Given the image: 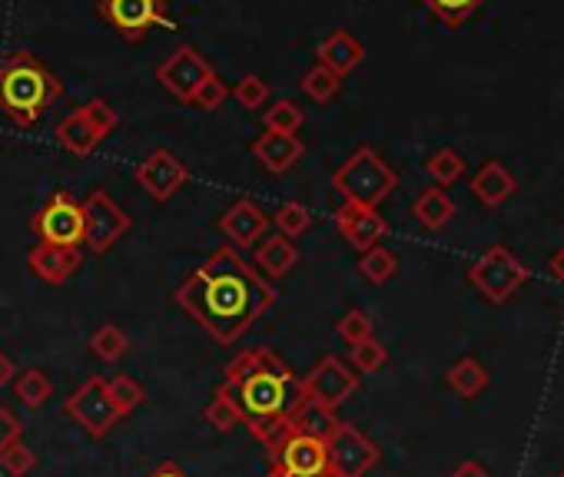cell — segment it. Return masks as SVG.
Returning <instances> with one entry per match:
<instances>
[{
    "instance_id": "cell-1",
    "label": "cell",
    "mask_w": 564,
    "mask_h": 477,
    "mask_svg": "<svg viewBox=\"0 0 564 477\" xmlns=\"http://www.w3.org/2000/svg\"><path fill=\"white\" fill-rule=\"evenodd\" d=\"M173 302L219 345H236L273 308L276 289L232 246H219L173 292Z\"/></svg>"
},
{
    "instance_id": "cell-2",
    "label": "cell",
    "mask_w": 564,
    "mask_h": 477,
    "mask_svg": "<svg viewBox=\"0 0 564 477\" xmlns=\"http://www.w3.org/2000/svg\"><path fill=\"white\" fill-rule=\"evenodd\" d=\"M223 388L239 408V418L253 431L266 451H273L283 435L289 415L302 402V384L296 371L273 348H247L239 352L223 375Z\"/></svg>"
},
{
    "instance_id": "cell-3",
    "label": "cell",
    "mask_w": 564,
    "mask_h": 477,
    "mask_svg": "<svg viewBox=\"0 0 564 477\" xmlns=\"http://www.w3.org/2000/svg\"><path fill=\"white\" fill-rule=\"evenodd\" d=\"M60 80L31 50H14L0 63V113L14 126L34 130L60 100Z\"/></svg>"
},
{
    "instance_id": "cell-4",
    "label": "cell",
    "mask_w": 564,
    "mask_h": 477,
    "mask_svg": "<svg viewBox=\"0 0 564 477\" xmlns=\"http://www.w3.org/2000/svg\"><path fill=\"white\" fill-rule=\"evenodd\" d=\"M395 186H398L395 170L372 146H359L346 159V163L333 173V189L346 203H359V206H369V209H379V203H385L395 193Z\"/></svg>"
},
{
    "instance_id": "cell-5",
    "label": "cell",
    "mask_w": 564,
    "mask_h": 477,
    "mask_svg": "<svg viewBox=\"0 0 564 477\" xmlns=\"http://www.w3.org/2000/svg\"><path fill=\"white\" fill-rule=\"evenodd\" d=\"M97 17L127 44L146 40L153 27L177 30V21L167 14L164 0H97Z\"/></svg>"
},
{
    "instance_id": "cell-6",
    "label": "cell",
    "mask_w": 564,
    "mask_h": 477,
    "mask_svg": "<svg viewBox=\"0 0 564 477\" xmlns=\"http://www.w3.org/2000/svg\"><path fill=\"white\" fill-rule=\"evenodd\" d=\"M31 232L47 246H73L84 243V203H76L67 189L53 193L34 216Z\"/></svg>"
},
{
    "instance_id": "cell-7",
    "label": "cell",
    "mask_w": 564,
    "mask_h": 477,
    "mask_svg": "<svg viewBox=\"0 0 564 477\" xmlns=\"http://www.w3.org/2000/svg\"><path fill=\"white\" fill-rule=\"evenodd\" d=\"M468 282L489 302H508L528 282V269L505 246H492L471 262Z\"/></svg>"
},
{
    "instance_id": "cell-8",
    "label": "cell",
    "mask_w": 564,
    "mask_h": 477,
    "mask_svg": "<svg viewBox=\"0 0 564 477\" xmlns=\"http://www.w3.org/2000/svg\"><path fill=\"white\" fill-rule=\"evenodd\" d=\"M63 408H67L70 421L84 428L91 438L110 435L113 425H120V418H123V415L117 412L113 397H110V391H107V381H104L100 375H94V378H87L80 388H73L70 397L63 402Z\"/></svg>"
},
{
    "instance_id": "cell-9",
    "label": "cell",
    "mask_w": 564,
    "mask_h": 477,
    "mask_svg": "<svg viewBox=\"0 0 564 477\" xmlns=\"http://www.w3.org/2000/svg\"><path fill=\"white\" fill-rule=\"evenodd\" d=\"M130 229V212L107 193L94 189L84 199V243L94 256L110 253Z\"/></svg>"
},
{
    "instance_id": "cell-10",
    "label": "cell",
    "mask_w": 564,
    "mask_h": 477,
    "mask_svg": "<svg viewBox=\"0 0 564 477\" xmlns=\"http://www.w3.org/2000/svg\"><path fill=\"white\" fill-rule=\"evenodd\" d=\"M302 384V394L309 397V402L322 405V408H329L336 412L339 405H346L349 397L356 394L359 388V375L349 371V365L336 355H326V358H319L312 365V371L305 378H299Z\"/></svg>"
},
{
    "instance_id": "cell-11",
    "label": "cell",
    "mask_w": 564,
    "mask_h": 477,
    "mask_svg": "<svg viewBox=\"0 0 564 477\" xmlns=\"http://www.w3.org/2000/svg\"><path fill=\"white\" fill-rule=\"evenodd\" d=\"M326 477H365L379 464V448L356 425L339 421L336 431L326 438Z\"/></svg>"
},
{
    "instance_id": "cell-12",
    "label": "cell",
    "mask_w": 564,
    "mask_h": 477,
    "mask_svg": "<svg viewBox=\"0 0 564 477\" xmlns=\"http://www.w3.org/2000/svg\"><path fill=\"white\" fill-rule=\"evenodd\" d=\"M133 180H136V186H143L146 196H153L156 203H167L190 183V167L173 149L159 146L136 167Z\"/></svg>"
},
{
    "instance_id": "cell-13",
    "label": "cell",
    "mask_w": 564,
    "mask_h": 477,
    "mask_svg": "<svg viewBox=\"0 0 564 477\" xmlns=\"http://www.w3.org/2000/svg\"><path fill=\"white\" fill-rule=\"evenodd\" d=\"M209 73H213V66L206 63V57L196 47L183 44L164 63H156V84L164 87L167 94H173L177 100L190 103L193 90L203 84Z\"/></svg>"
},
{
    "instance_id": "cell-14",
    "label": "cell",
    "mask_w": 564,
    "mask_h": 477,
    "mask_svg": "<svg viewBox=\"0 0 564 477\" xmlns=\"http://www.w3.org/2000/svg\"><path fill=\"white\" fill-rule=\"evenodd\" d=\"M269 454L289 477H326V470H329L326 441H319V438L286 435Z\"/></svg>"
},
{
    "instance_id": "cell-15",
    "label": "cell",
    "mask_w": 564,
    "mask_h": 477,
    "mask_svg": "<svg viewBox=\"0 0 564 477\" xmlns=\"http://www.w3.org/2000/svg\"><path fill=\"white\" fill-rule=\"evenodd\" d=\"M219 229H223V235L229 238L232 249H250V246H256L260 238L266 235L269 216H266V209H263L256 199L243 196V199H236V203L219 216Z\"/></svg>"
},
{
    "instance_id": "cell-16",
    "label": "cell",
    "mask_w": 564,
    "mask_h": 477,
    "mask_svg": "<svg viewBox=\"0 0 564 477\" xmlns=\"http://www.w3.org/2000/svg\"><path fill=\"white\" fill-rule=\"evenodd\" d=\"M336 229L356 253H369V249L382 246V238L388 235V222L382 219V212L359 206V203H346L336 212Z\"/></svg>"
},
{
    "instance_id": "cell-17",
    "label": "cell",
    "mask_w": 564,
    "mask_h": 477,
    "mask_svg": "<svg viewBox=\"0 0 564 477\" xmlns=\"http://www.w3.org/2000/svg\"><path fill=\"white\" fill-rule=\"evenodd\" d=\"M253 159L273 176H286L289 170H296V163L305 156V143L299 136H289V133H273L266 130L263 136L253 139L250 146Z\"/></svg>"
},
{
    "instance_id": "cell-18",
    "label": "cell",
    "mask_w": 564,
    "mask_h": 477,
    "mask_svg": "<svg viewBox=\"0 0 564 477\" xmlns=\"http://www.w3.org/2000/svg\"><path fill=\"white\" fill-rule=\"evenodd\" d=\"M84 266V256L73 246H47V243H37L31 253H27V269L47 282V285H63L76 276V269Z\"/></svg>"
},
{
    "instance_id": "cell-19",
    "label": "cell",
    "mask_w": 564,
    "mask_h": 477,
    "mask_svg": "<svg viewBox=\"0 0 564 477\" xmlns=\"http://www.w3.org/2000/svg\"><path fill=\"white\" fill-rule=\"evenodd\" d=\"M253 266H256V272L263 279L276 282V279L289 276L299 266V249H296L292 238H286L279 232L276 235H263V243L253 253Z\"/></svg>"
},
{
    "instance_id": "cell-20",
    "label": "cell",
    "mask_w": 564,
    "mask_h": 477,
    "mask_svg": "<svg viewBox=\"0 0 564 477\" xmlns=\"http://www.w3.org/2000/svg\"><path fill=\"white\" fill-rule=\"evenodd\" d=\"M362 60H365V47H362V40H359L356 34H349V30H333L326 40H322V44L315 47V63L336 70L339 76H346V73H352L356 66H362Z\"/></svg>"
},
{
    "instance_id": "cell-21",
    "label": "cell",
    "mask_w": 564,
    "mask_h": 477,
    "mask_svg": "<svg viewBox=\"0 0 564 477\" xmlns=\"http://www.w3.org/2000/svg\"><path fill=\"white\" fill-rule=\"evenodd\" d=\"M336 425H339L336 412H329V408H322V405L309 402V397H302L299 408H296V412L289 415V421H286V435H302V438H319V441H326V438L336 431ZM286 435H283V438H286Z\"/></svg>"
},
{
    "instance_id": "cell-22",
    "label": "cell",
    "mask_w": 564,
    "mask_h": 477,
    "mask_svg": "<svg viewBox=\"0 0 564 477\" xmlns=\"http://www.w3.org/2000/svg\"><path fill=\"white\" fill-rule=\"evenodd\" d=\"M53 139L70 152V156H91L94 149H97V143L104 139L91 123H87V117L80 113V110H73V113H67L60 123H57V130H53Z\"/></svg>"
},
{
    "instance_id": "cell-23",
    "label": "cell",
    "mask_w": 564,
    "mask_h": 477,
    "mask_svg": "<svg viewBox=\"0 0 564 477\" xmlns=\"http://www.w3.org/2000/svg\"><path fill=\"white\" fill-rule=\"evenodd\" d=\"M471 193L485 206H502L515 193V176L499 163V159H489V163L471 176Z\"/></svg>"
},
{
    "instance_id": "cell-24",
    "label": "cell",
    "mask_w": 564,
    "mask_h": 477,
    "mask_svg": "<svg viewBox=\"0 0 564 477\" xmlns=\"http://www.w3.org/2000/svg\"><path fill=\"white\" fill-rule=\"evenodd\" d=\"M412 216L419 219V225H425L429 232H439L452 222L455 216V203L448 199V193L442 186H429L419 193V199L412 203Z\"/></svg>"
},
{
    "instance_id": "cell-25",
    "label": "cell",
    "mask_w": 564,
    "mask_h": 477,
    "mask_svg": "<svg viewBox=\"0 0 564 477\" xmlns=\"http://www.w3.org/2000/svg\"><path fill=\"white\" fill-rule=\"evenodd\" d=\"M299 87H302V94H305L312 103H329V100H336L339 90H343V76H339L336 70H329V66L315 63L312 70L302 73Z\"/></svg>"
},
{
    "instance_id": "cell-26",
    "label": "cell",
    "mask_w": 564,
    "mask_h": 477,
    "mask_svg": "<svg viewBox=\"0 0 564 477\" xmlns=\"http://www.w3.org/2000/svg\"><path fill=\"white\" fill-rule=\"evenodd\" d=\"M448 388L461 397H475L478 391H485L489 384V371L485 365H481L478 358H458L452 368H448Z\"/></svg>"
},
{
    "instance_id": "cell-27",
    "label": "cell",
    "mask_w": 564,
    "mask_h": 477,
    "mask_svg": "<svg viewBox=\"0 0 564 477\" xmlns=\"http://www.w3.org/2000/svg\"><path fill=\"white\" fill-rule=\"evenodd\" d=\"M14 394H17V402L31 412L44 408L50 402V394H53V384L50 378L40 371V368H27L14 378Z\"/></svg>"
},
{
    "instance_id": "cell-28",
    "label": "cell",
    "mask_w": 564,
    "mask_h": 477,
    "mask_svg": "<svg viewBox=\"0 0 564 477\" xmlns=\"http://www.w3.org/2000/svg\"><path fill=\"white\" fill-rule=\"evenodd\" d=\"M203 421L213 428V431H219V435H229V431H236L239 425H243V418H239V408H236V402L229 397V391L219 384L216 391H213V402L206 405V412H203Z\"/></svg>"
},
{
    "instance_id": "cell-29",
    "label": "cell",
    "mask_w": 564,
    "mask_h": 477,
    "mask_svg": "<svg viewBox=\"0 0 564 477\" xmlns=\"http://www.w3.org/2000/svg\"><path fill=\"white\" fill-rule=\"evenodd\" d=\"M91 352H94L100 362L113 365V362H120V358L130 352V339H127V332H123L120 326L104 322V326L91 335Z\"/></svg>"
},
{
    "instance_id": "cell-30",
    "label": "cell",
    "mask_w": 564,
    "mask_h": 477,
    "mask_svg": "<svg viewBox=\"0 0 564 477\" xmlns=\"http://www.w3.org/2000/svg\"><path fill=\"white\" fill-rule=\"evenodd\" d=\"M359 272L372 285H385L398 272V256L392 249H385V246H375V249H369V253L359 256Z\"/></svg>"
},
{
    "instance_id": "cell-31",
    "label": "cell",
    "mask_w": 564,
    "mask_h": 477,
    "mask_svg": "<svg viewBox=\"0 0 564 477\" xmlns=\"http://www.w3.org/2000/svg\"><path fill=\"white\" fill-rule=\"evenodd\" d=\"M425 173L445 189V186H452L455 180H461V173H465V159H461L455 149L442 146V149H435V152L425 159Z\"/></svg>"
},
{
    "instance_id": "cell-32",
    "label": "cell",
    "mask_w": 564,
    "mask_h": 477,
    "mask_svg": "<svg viewBox=\"0 0 564 477\" xmlns=\"http://www.w3.org/2000/svg\"><path fill=\"white\" fill-rule=\"evenodd\" d=\"M269 84L260 73H243V80H236V87H229V97L243 110H263L269 103Z\"/></svg>"
},
{
    "instance_id": "cell-33",
    "label": "cell",
    "mask_w": 564,
    "mask_h": 477,
    "mask_svg": "<svg viewBox=\"0 0 564 477\" xmlns=\"http://www.w3.org/2000/svg\"><path fill=\"white\" fill-rule=\"evenodd\" d=\"M107 391H110V397H113V405H117V412L127 418L130 412H136L143 402H146V388L136 381V378H130V375H117V378H110L107 381Z\"/></svg>"
},
{
    "instance_id": "cell-34",
    "label": "cell",
    "mask_w": 564,
    "mask_h": 477,
    "mask_svg": "<svg viewBox=\"0 0 564 477\" xmlns=\"http://www.w3.org/2000/svg\"><path fill=\"white\" fill-rule=\"evenodd\" d=\"M422 4H425L448 30H455V27H461L481 4H485V0H422Z\"/></svg>"
},
{
    "instance_id": "cell-35",
    "label": "cell",
    "mask_w": 564,
    "mask_h": 477,
    "mask_svg": "<svg viewBox=\"0 0 564 477\" xmlns=\"http://www.w3.org/2000/svg\"><path fill=\"white\" fill-rule=\"evenodd\" d=\"M273 222H276L279 235L299 238V235H305V232L312 229V212H309V206H302V203H283V206L273 212Z\"/></svg>"
},
{
    "instance_id": "cell-36",
    "label": "cell",
    "mask_w": 564,
    "mask_h": 477,
    "mask_svg": "<svg viewBox=\"0 0 564 477\" xmlns=\"http://www.w3.org/2000/svg\"><path fill=\"white\" fill-rule=\"evenodd\" d=\"M263 123H266V130H273V133H289V136H296L299 126L305 123V113H302L292 100H276V103L263 113Z\"/></svg>"
},
{
    "instance_id": "cell-37",
    "label": "cell",
    "mask_w": 564,
    "mask_h": 477,
    "mask_svg": "<svg viewBox=\"0 0 564 477\" xmlns=\"http://www.w3.org/2000/svg\"><path fill=\"white\" fill-rule=\"evenodd\" d=\"M226 100H229V87H226V80L216 76V73H209V76L203 80V84L193 90V97H190V103H193L196 110H203V113L219 110Z\"/></svg>"
},
{
    "instance_id": "cell-38",
    "label": "cell",
    "mask_w": 564,
    "mask_h": 477,
    "mask_svg": "<svg viewBox=\"0 0 564 477\" xmlns=\"http://www.w3.org/2000/svg\"><path fill=\"white\" fill-rule=\"evenodd\" d=\"M349 358H352L356 375H369V371H379V368L388 362V352H385V345L372 335V339H365V342L352 345Z\"/></svg>"
},
{
    "instance_id": "cell-39",
    "label": "cell",
    "mask_w": 564,
    "mask_h": 477,
    "mask_svg": "<svg viewBox=\"0 0 564 477\" xmlns=\"http://www.w3.org/2000/svg\"><path fill=\"white\" fill-rule=\"evenodd\" d=\"M336 332H339V339L343 342H349V345H359V342H365V339H372L375 332H372V318H369V311H362V308H349L339 322H336Z\"/></svg>"
},
{
    "instance_id": "cell-40",
    "label": "cell",
    "mask_w": 564,
    "mask_h": 477,
    "mask_svg": "<svg viewBox=\"0 0 564 477\" xmlns=\"http://www.w3.org/2000/svg\"><path fill=\"white\" fill-rule=\"evenodd\" d=\"M80 113L87 117V123H91L100 136H110V133L117 130V123H120L117 110H113L104 97H91L84 107H80Z\"/></svg>"
},
{
    "instance_id": "cell-41",
    "label": "cell",
    "mask_w": 564,
    "mask_h": 477,
    "mask_svg": "<svg viewBox=\"0 0 564 477\" xmlns=\"http://www.w3.org/2000/svg\"><path fill=\"white\" fill-rule=\"evenodd\" d=\"M0 464H4V470L11 477H27L37 467V454L24 441H14L4 454H0Z\"/></svg>"
},
{
    "instance_id": "cell-42",
    "label": "cell",
    "mask_w": 564,
    "mask_h": 477,
    "mask_svg": "<svg viewBox=\"0 0 564 477\" xmlns=\"http://www.w3.org/2000/svg\"><path fill=\"white\" fill-rule=\"evenodd\" d=\"M21 435H24L21 418L8 405H0V454H4L14 441H21Z\"/></svg>"
},
{
    "instance_id": "cell-43",
    "label": "cell",
    "mask_w": 564,
    "mask_h": 477,
    "mask_svg": "<svg viewBox=\"0 0 564 477\" xmlns=\"http://www.w3.org/2000/svg\"><path fill=\"white\" fill-rule=\"evenodd\" d=\"M452 477H489V470H485V464H478V461H461L452 470Z\"/></svg>"
},
{
    "instance_id": "cell-44",
    "label": "cell",
    "mask_w": 564,
    "mask_h": 477,
    "mask_svg": "<svg viewBox=\"0 0 564 477\" xmlns=\"http://www.w3.org/2000/svg\"><path fill=\"white\" fill-rule=\"evenodd\" d=\"M146 477H190L177 461H164V464H159V467H153Z\"/></svg>"
},
{
    "instance_id": "cell-45",
    "label": "cell",
    "mask_w": 564,
    "mask_h": 477,
    "mask_svg": "<svg viewBox=\"0 0 564 477\" xmlns=\"http://www.w3.org/2000/svg\"><path fill=\"white\" fill-rule=\"evenodd\" d=\"M14 378H17V365H14V358L0 352V388L11 384Z\"/></svg>"
},
{
    "instance_id": "cell-46",
    "label": "cell",
    "mask_w": 564,
    "mask_h": 477,
    "mask_svg": "<svg viewBox=\"0 0 564 477\" xmlns=\"http://www.w3.org/2000/svg\"><path fill=\"white\" fill-rule=\"evenodd\" d=\"M551 272H554V276H557L561 282H564V249H561V253H557V256L551 259Z\"/></svg>"
},
{
    "instance_id": "cell-47",
    "label": "cell",
    "mask_w": 564,
    "mask_h": 477,
    "mask_svg": "<svg viewBox=\"0 0 564 477\" xmlns=\"http://www.w3.org/2000/svg\"><path fill=\"white\" fill-rule=\"evenodd\" d=\"M263 477H289V474H286V470H283V467L276 464V461H273V464H269V470H266Z\"/></svg>"
},
{
    "instance_id": "cell-48",
    "label": "cell",
    "mask_w": 564,
    "mask_h": 477,
    "mask_svg": "<svg viewBox=\"0 0 564 477\" xmlns=\"http://www.w3.org/2000/svg\"><path fill=\"white\" fill-rule=\"evenodd\" d=\"M561 477H564V474H561Z\"/></svg>"
}]
</instances>
